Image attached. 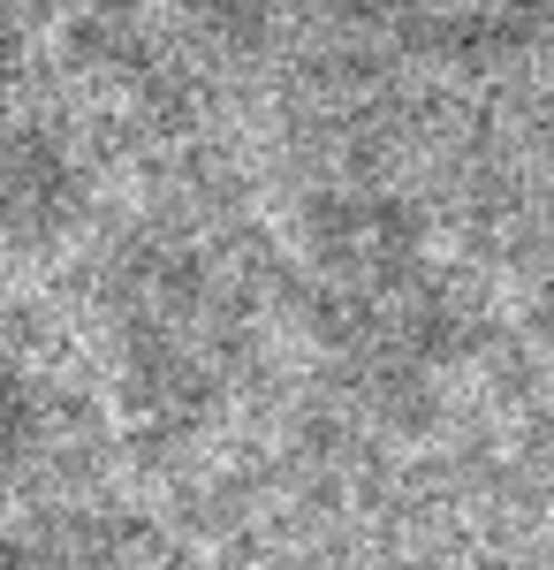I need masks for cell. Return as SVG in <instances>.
Here are the masks:
<instances>
[{"label":"cell","instance_id":"obj_1","mask_svg":"<svg viewBox=\"0 0 554 570\" xmlns=\"http://www.w3.org/2000/svg\"><path fill=\"white\" fill-rule=\"evenodd\" d=\"M297 282L319 343L380 389H410L456 343V297L418 244V220L395 198L373 190L311 198Z\"/></svg>","mask_w":554,"mask_h":570},{"label":"cell","instance_id":"obj_2","mask_svg":"<svg viewBox=\"0 0 554 570\" xmlns=\"http://www.w3.org/2000/svg\"><path fill=\"white\" fill-rule=\"evenodd\" d=\"M107 327L122 357V395L145 426H190L236 389L251 351V282L236 259L190 236H137L107 282Z\"/></svg>","mask_w":554,"mask_h":570},{"label":"cell","instance_id":"obj_7","mask_svg":"<svg viewBox=\"0 0 554 570\" xmlns=\"http://www.w3.org/2000/svg\"><path fill=\"white\" fill-rule=\"evenodd\" d=\"M23 69V0H0V91Z\"/></svg>","mask_w":554,"mask_h":570},{"label":"cell","instance_id":"obj_4","mask_svg":"<svg viewBox=\"0 0 554 570\" xmlns=\"http://www.w3.org/2000/svg\"><path fill=\"white\" fill-rule=\"evenodd\" d=\"M77 206H85V176H77L69 145L39 115L8 107V91H0V228L53 236Z\"/></svg>","mask_w":554,"mask_h":570},{"label":"cell","instance_id":"obj_5","mask_svg":"<svg viewBox=\"0 0 554 570\" xmlns=\"http://www.w3.org/2000/svg\"><path fill=\"white\" fill-rule=\"evenodd\" d=\"M129 532L107 510H46L0 532V570H122Z\"/></svg>","mask_w":554,"mask_h":570},{"label":"cell","instance_id":"obj_6","mask_svg":"<svg viewBox=\"0 0 554 570\" xmlns=\"http://www.w3.org/2000/svg\"><path fill=\"white\" fill-rule=\"evenodd\" d=\"M39 441H46V403L39 389L0 357V480H16L31 456H39Z\"/></svg>","mask_w":554,"mask_h":570},{"label":"cell","instance_id":"obj_3","mask_svg":"<svg viewBox=\"0 0 554 570\" xmlns=\"http://www.w3.org/2000/svg\"><path fill=\"white\" fill-rule=\"evenodd\" d=\"M554 16V0H228L236 39L274 23H311L342 39L403 46V53H502Z\"/></svg>","mask_w":554,"mask_h":570}]
</instances>
